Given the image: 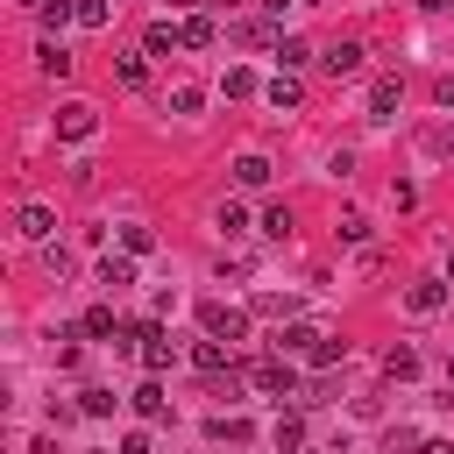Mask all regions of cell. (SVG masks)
I'll return each mask as SVG.
<instances>
[{
	"mask_svg": "<svg viewBox=\"0 0 454 454\" xmlns=\"http://www.w3.org/2000/svg\"><path fill=\"white\" fill-rule=\"evenodd\" d=\"M199 326H206L213 340H227V348H234V340L248 333V312H234V305H199Z\"/></svg>",
	"mask_w": 454,
	"mask_h": 454,
	"instance_id": "6da1fadb",
	"label": "cell"
},
{
	"mask_svg": "<svg viewBox=\"0 0 454 454\" xmlns=\"http://www.w3.org/2000/svg\"><path fill=\"white\" fill-rule=\"evenodd\" d=\"M248 383H255V390H270V397H291V390H298V369H291V362H255V369H248Z\"/></svg>",
	"mask_w": 454,
	"mask_h": 454,
	"instance_id": "7a4b0ae2",
	"label": "cell"
},
{
	"mask_svg": "<svg viewBox=\"0 0 454 454\" xmlns=\"http://www.w3.org/2000/svg\"><path fill=\"white\" fill-rule=\"evenodd\" d=\"M92 128H99V114H92L85 99H71V106H57V135H64V142H85Z\"/></svg>",
	"mask_w": 454,
	"mask_h": 454,
	"instance_id": "3957f363",
	"label": "cell"
},
{
	"mask_svg": "<svg viewBox=\"0 0 454 454\" xmlns=\"http://www.w3.org/2000/svg\"><path fill=\"white\" fill-rule=\"evenodd\" d=\"M78 333H92V340H121V333H128V319H121L114 305H92V312L78 319Z\"/></svg>",
	"mask_w": 454,
	"mask_h": 454,
	"instance_id": "277c9868",
	"label": "cell"
},
{
	"mask_svg": "<svg viewBox=\"0 0 454 454\" xmlns=\"http://www.w3.org/2000/svg\"><path fill=\"white\" fill-rule=\"evenodd\" d=\"M192 362H199V376H213V383H220V376H234L227 340H199V348H192Z\"/></svg>",
	"mask_w": 454,
	"mask_h": 454,
	"instance_id": "5b68a950",
	"label": "cell"
},
{
	"mask_svg": "<svg viewBox=\"0 0 454 454\" xmlns=\"http://www.w3.org/2000/svg\"><path fill=\"white\" fill-rule=\"evenodd\" d=\"M262 99H270V106H277V114H291V106H305V85H298V78H291V71H277V78H270V85H262Z\"/></svg>",
	"mask_w": 454,
	"mask_h": 454,
	"instance_id": "8992f818",
	"label": "cell"
},
{
	"mask_svg": "<svg viewBox=\"0 0 454 454\" xmlns=\"http://www.w3.org/2000/svg\"><path fill=\"white\" fill-rule=\"evenodd\" d=\"M397 99H404V85L397 78H376L369 85V121H397Z\"/></svg>",
	"mask_w": 454,
	"mask_h": 454,
	"instance_id": "52a82bcc",
	"label": "cell"
},
{
	"mask_svg": "<svg viewBox=\"0 0 454 454\" xmlns=\"http://www.w3.org/2000/svg\"><path fill=\"white\" fill-rule=\"evenodd\" d=\"M362 57H369V50H362V43H333V50H326V57H319V64H326V71H333V78H355V71H362Z\"/></svg>",
	"mask_w": 454,
	"mask_h": 454,
	"instance_id": "ba28073f",
	"label": "cell"
},
{
	"mask_svg": "<svg viewBox=\"0 0 454 454\" xmlns=\"http://www.w3.org/2000/svg\"><path fill=\"white\" fill-rule=\"evenodd\" d=\"M14 227H21L28 241H50V234H57V213H50V206H21V213H14Z\"/></svg>",
	"mask_w": 454,
	"mask_h": 454,
	"instance_id": "9c48e42d",
	"label": "cell"
},
{
	"mask_svg": "<svg viewBox=\"0 0 454 454\" xmlns=\"http://www.w3.org/2000/svg\"><path fill=\"white\" fill-rule=\"evenodd\" d=\"M99 284H106V291L121 298V291L135 284V255H128V248H121V255H106V262H99Z\"/></svg>",
	"mask_w": 454,
	"mask_h": 454,
	"instance_id": "30bf717a",
	"label": "cell"
},
{
	"mask_svg": "<svg viewBox=\"0 0 454 454\" xmlns=\"http://www.w3.org/2000/svg\"><path fill=\"white\" fill-rule=\"evenodd\" d=\"M277 340H284V355H319V340H326V333H319V326H305V319H298V326H284V333H277Z\"/></svg>",
	"mask_w": 454,
	"mask_h": 454,
	"instance_id": "8fae6325",
	"label": "cell"
},
{
	"mask_svg": "<svg viewBox=\"0 0 454 454\" xmlns=\"http://www.w3.org/2000/svg\"><path fill=\"white\" fill-rule=\"evenodd\" d=\"M170 362H177V348H170V340H163V326H156V333L142 340V369H149V376H163Z\"/></svg>",
	"mask_w": 454,
	"mask_h": 454,
	"instance_id": "7c38bea8",
	"label": "cell"
},
{
	"mask_svg": "<svg viewBox=\"0 0 454 454\" xmlns=\"http://www.w3.org/2000/svg\"><path fill=\"white\" fill-rule=\"evenodd\" d=\"M114 78H121V85H149V50H128V57H114Z\"/></svg>",
	"mask_w": 454,
	"mask_h": 454,
	"instance_id": "4fadbf2b",
	"label": "cell"
},
{
	"mask_svg": "<svg viewBox=\"0 0 454 454\" xmlns=\"http://www.w3.org/2000/svg\"><path fill=\"white\" fill-rule=\"evenodd\" d=\"M404 305H411V312H440V305H447V284H433V277H426V284H411V291H404Z\"/></svg>",
	"mask_w": 454,
	"mask_h": 454,
	"instance_id": "5bb4252c",
	"label": "cell"
},
{
	"mask_svg": "<svg viewBox=\"0 0 454 454\" xmlns=\"http://www.w3.org/2000/svg\"><path fill=\"white\" fill-rule=\"evenodd\" d=\"M177 43H184V28H170V21H156V28L142 35V50H149V57H170Z\"/></svg>",
	"mask_w": 454,
	"mask_h": 454,
	"instance_id": "9a60e30c",
	"label": "cell"
},
{
	"mask_svg": "<svg viewBox=\"0 0 454 454\" xmlns=\"http://www.w3.org/2000/svg\"><path fill=\"white\" fill-rule=\"evenodd\" d=\"M35 64H43L50 78H71V50H64V43H35Z\"/></svg>",
	"mask_w": 454,
	"mask_h": 454,
	"instance_id": "2e32d148",
	"label": "cell"
},
{
	"mask_svg": "<svg viewBox=\"0 0 454 454\" xmlns=\"http://www.w3.org/2000/svg\"><path fill=\"white\" fill-rule=\"evenodd\" d=\"M383 376H390V383H404V376H419V355H411V348L397 340V348L383 355Z\"/></svg>",
	"mask_w": 454,
	"mask_h": 454,
	"instance_id": "e0dca14e",
	"label": "cell"
},
{
	"mask_svg": "<svg viewBox=\"0 0 454 454\" xmlns=\"http://www.w3.org/2000/svg\"><path fill=\"white\" fill-rule=\"evenodd\" d=\"M128 404H135V419H163V411H170V404H163V383H142Z\"/></svg>",
	"mask_w": 454,
	"mask_h": 454,
	"instance_id": "ac0fdd59",
	"label": "cell"
},
{
	"mask_svg": "<svg viewBox=\"0 0 454 454\" xmlns=\"http://www.w3.org/2000/svg\"><path fill=\"white\" fill-rule=\"evenodd\" d=\"M114 404H121V397H114V390H99V383H92V390H78V411H85V419H114Z\"/></svg>",
	"mask_w": 454,
	"mask_h": 454,
	"instance_id": "d6986e66",
	"label": "cell"
},
{
	"mask_svg": "<svg viewBox=\"0 0 454 454\" xmlns=\"http://www.w3.org/2000/svg\"><path fill=\"white\" fill-rule=\"evenodd\" d=\"M270 440H277V454H284V447H305V419H298V411H284V419L270 426Z\"/></svg>",
	"mask_w": 454,
	"mask_h": 454,
	"instance_id": "ffe728a7",
	"label": "cell"
},
{
	"mask_svg": "<svg viewBox=\"0 0 454 454\" xmlns=\"http://www.w3.org/2000/svg\"><path fill=\"white\" fill-rule=\"evenodd\" d=\"M177 28H184V50H206L213 43V14H184Z\"/></svg>",
	"mask_w": 454,
	"mask_h": 454,
	"instance_id": "44dd1931",
	"label": "cell"
},
{
	"mask_svg": "<svg viewBox=\"0 0 454 454\" xmlns=\"http://www.w3.org/2000/svg\"><path fill=\"white\" fill-rule=\"evenodd\" d=\"M234 184H248V192L270 184V163H262V156H241V163H234Z\"/></svg>",
	"mask_w": 454,
	"mask_h": 454,
	"instance_id": "7402d4cb",
	"label": "cell"
},
{
	"mask_svg": "<svg viewBox=\"0 0 454 454\" xmlns=\"http://www.w3.org/2000/svg\"><path fill=\"white\" fill-rule=\"evenodd\" d=\"M213 227H220V234H227V241H234V234H248V213H241V206H234V199H227V206H220V213H213Z\"/></svg>",
	"mask_w": 454,
	"mask_h": 454,
	"instance_id": "603a6c76",
	"label": "cell"
},
{
	"mask_svg": "<svg viewBox=\"0 0 454 454\" xmlns=\"http://www.w3.org/2000/svg\"><path fill=\"white\" fill-rule=\"evenodd\" d=\"M419 447H426V440H419L411 426H390V433H383V454H419Z\"/></svg>",
	"mask_w": 454,
	"mask_h": 454,
	"instance_id": "cb8c5ba5",
	"label": "cell"
},
{
	"mask_svg": "<svg viewBox=\"0 0 454 454\" xmlns=\"http://www.w3.org/2000/svg\"><path fill=\"white\" fill-rule=\"evenodd\" d=\"M35 14H43V28H64V21H78V7H71V0H43Z\"/></svg>",
	"mask_w": 454,
	"mask_h": 454,
	"instance_id": "d4e9b609",
	"label": "cell"
},
{
	"mask_svg": "<svg viewBox=\"0 0 454 454\" xmlns=\"http://www.w3.org/2000/svg\"><path fill=\"white\" fill-rule=\"evenodd\" d=\"M220 92H227V99H248V92H255V71H241V64H234V71L220 78Z\"/></svg>",
	"mask_w": 454,
	"mask_h": 454,
	"instance_id": "484cf974",
	"label": "cell"
},
{
	"mask_svg": "<svg viewBox=\"0 0 454 454\" xmlns=\"http://www.w3.org/2000/svg\"><path fill=\"white\" fill-rule=\"evenodd\" d=\"M199 106H206L199 85H177V92H170V114H199Z\"/></svg>",
	"mask_w": 454,
	"mask_h": 454,
	"instance_id": "4316f807",
	"label": "cell"
},
{
	"mask_svg": "<svg viewBox=\"0 0 454 454\" xmlns=\"http://www.w3.org/2000/svg\"><path fill=\"white\" fill-rule=\"evenodd\" d=\"M262 234L284 241V234H291V206H270V213H262Z\"/></svg>",
	"mask_w": 454,
	"mask_h": 454,
	"instance_id": "83f0119b",
	"label": "cell"
},
{
	"mask_svg": "<svg viewBox=\"0 0 454 454\" xmlns=\"http://www.w3.org/2000/svg\"><path fill=\"white\" fill-rule=\"evenodd\" d=\"M121 248H128V255H149L156 234H149V227H121Z\"/></svg>",
	"mask_w": 454,
	"mask_h": 454,
	"instance_id": "f1b7e54d",
	"label": "cell"
},
{
	"mask_svg": "<svg viewBox=\"0 0 454 454\" xmlns=\"http://www.w3.org/2000/svg\"><path fill=\"white\" fill-rule=\"evenodd\" d=\"M277 57H284V71H298V64H305V57H312V50H305V43H298V35H284V43H277Z\"/></svg>",
	"mask_w": 454,
	"mask_h": 454,
	"instance_id": "f546056e",
	"label": "cell"
},
{
	"mask_svg": "<svg viewBox=\"0 0 454 454\" xmlns=\"http://www.w3.org/2000/svg\"><path fill=\"white\" fill-rule=\"evenodd\" d=\"M206 433H213V440H248V426H241V419H227V411H220Z\"/></svg>",
	"mask_w": 454,
	"mask_h": 454,
	"instance_id": "4dcf8cb0",
	"label": "cell"
},
{
	"mask_svg": "<svg viewBox=\"0 0 454 454\" xmlns=\"http://www.w3.org/2000/svg\"><path fill=\"white\" fill-rule=\"evenodd\" d=\"M78 21L85 28H106V0H78Z\"/></svg>",
	"mask_w": 454,
	"mask_h": 454,
	"instance_id": "1f68e13d",
	"label": "cell"
},
{
	"mask_svg": "<svg viewBox=\"0 0 454 454\" xmlns=\"http://www.w3.org/2000/svg\"><path fill=\"white\" fill-rule=\"evenodd\" d=\"M433 99H440V114H454V78H440V85H433Z\"/></svg>",
	"mask_w": 454,
	"mask_h": 454,
	"instance_id": "d6a6232c",
	"label": "cell"
},
{
	"mask_svg": "<svg viewBox=\"0 0 454 454\" xmlns=\"http://www.w3.org/2000/svg\"><path fill=\"white\" fill-rule=\"evenodd\" d=\"M121 454H149V433H128V440H121Z\"/></svg>",
	"mask_w": 454,
	"mask_h": 454,
	"instance_id": "836d02e7",
	"label": "cell"
},
{
	"mask_svg": "<svg viewBox=\"0 0 454 454\" xmlns=\"http://www.w3.org/2000/svg\"><path fill=\"white\" fill-rule=\"evenodd\" d=\"M419 454H454V447H447V440H426V447H419Z\"/></svg>",
	"mask_w": 454,
	"mask_h": 454,
	"instance_id": "e575fe53",
	"label": "cell"
},
{
	"mask_svg": "<svg viewBox=\"0 0 454 454\" xmlns=\"http://www.w3.org/2000/svg\"><path fill=\"white\" fill-rule=\"evenodd\" d=\"M447 390H454V355H447Z\"/></svg>",
	"mask_w": 454,
	"mask_h": 454,
	"instance_id": "d590c367",
	"label": "cell"
},
{
	"mask_svg": "<svg viewBox=\"0 0 454 454\" xmlns=\"http://www.w3.org/2000/svg\"><path fill=\"white\" fill-rule=\"evenodd\" d=\"M447 277H454V255H447Z\"/></svg>",
	"mask_w": 454,
	"mask_h": 454,
	"instance_id": "8d00e7d4",
	"label": "cell"
},
{
	"mask_svg": "<svg viewBox=\"0 0 454 454\" xmlns=\"http://www.w3.org/2000/svg\"><path fill=\"white\" fill-rule=\"evenodd\" d=\"M440 7H454V0H440Z\"/></svg>",
	"mask_w": 454,
	"mask_h": 454,
	"instance_id": "74e56055",
	"label": "cell"
},
{
	"mask_svg": "<svg viewBox=\"0 0 454 454\" xmlns=\"http://www.w3.org/2000/svg\"><path fill=\"white\" fill-rule=\"evenodd\" d=\"M35 7H43V0H35Z\"/></svg>",
	"mask_w": 454,
	"mask_h": 454,
	"instance_id": "f35d334b",
	"label": "cell"
}]
</instances>
